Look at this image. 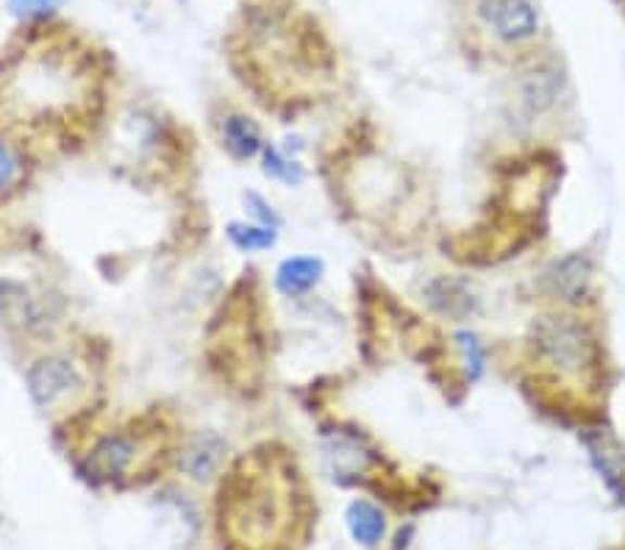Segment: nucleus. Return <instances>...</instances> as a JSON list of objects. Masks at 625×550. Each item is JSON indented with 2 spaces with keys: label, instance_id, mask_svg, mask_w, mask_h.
<instances>
[{
  "label": "nucleus",
  "instance_id": "1",
  "mask_svg": "<svg viewBox=\"0 0 625 550\" xmlns=\"http://www.w3.org/2000/svg\"><path fill=\"white\" fill-rule=\"evenodd\" d=\"M109 76L69 28L28 39L0 71V112L51 153L87 148L106 126Z\"/></svg>",
  "mask_w": 625,
  "mask_h": 550
},
{
  "label": "nucleus",
  "instance_id": "2",
  "mask_svg": "<svg viewBox=\"0 0 625 550\" xmlns=\"http://www.w3.org/2000/svg\"><path fill=\"white\" fill-rule=\"evenodd\" d=\"M311 523V495L295 450L265 439L228 464L215 498L222 550H295Z\"/></svg>",
  "mask_w": 625,
  "mask_h": 550
},
{
  "label": "nucleus",
  "instance_id": "3",
  "mask_svg": "<svg viewBox=\"0 0 625 550\" xmlns=\"http://www.w3.org/2000/svg\"><path fill=\"white\" fill-rule=\"evenodd\" d=\"M603 329L587 309L556 304L539 311L520 340V375L539 404L589 418L607 404L612 384Z\"/></svg>",
  "mask_w": 625,
  "mask_h": 550
},
{
  "label": "nucleus",
  "instance_id": "4",
  "mask_svg": "<svg viewBox=\"0 0 625 550\" xmlns=\"http://www.w3.org/2000/svg\"><path fill=\"white\" fill-rule=\"evenodd\" d=\"M181 431L173 411L151 406L109 429L92 431L76 453V470L92 487H139L181 462Z\"/></svg>",
  "mask_w": 625,
  "mask_h": 550
},
{
  "label": "nucleus",
  "instance_id": "5",
  "mask_svg": "<svg viewBox=\"0 0 625 550\" xmlns=\"http://www.w3.org/2000/svg\"><path fill=\"white\" fill-rule=\"evenodd\" d=\"M208 361L234 389L247 393L259 384L265 367V334H262V295L256 281H240L222 304L215 325L208 331Z\"/></svg>",
  "mask_w": 625,
  "mask_h": 550
},
{
  "label": "nucleus",
  "instance_id": "6",
  "mask_svg": "<svg viewBox=\"0 0 625 550\" xmlns=\"http://www.w3.org/2000/svg\"><path fill=\"white\" fill-rule=\"evenodd\" d=\"M28 395L44 418L56 425H76L95 406V367L81 350H48L26 373Z\"/></svg>",
  "mask_w": 625,
  "mask_h": 550
},
{
  "label": "nucleus",
  "instance_id": "7",
  "mask_svg": "<svg viewBox=\"0 0 625 550\" xmlns=\"http://www.w3.org/2000/svg\"><path fill=\"white\" fill-rule=\"evenodd\" d=\"M475 17L506 48H520L539 34V12L531 0H479Z\"/></svg>",
  "mask_w": 625,
  "mask_h": 550
},
{
  "label": "nucleus",
  "instance_id": "8",
  "mask_svg": "<svg viewBox=\"0 0 625 550\" xmlns=\"http://www.w3.org/2000/svg\"><path fill=\"white\" fill-rule=\"evenodd\" d=\"M215 133L222 151L234 162H251L265 153V133L251 114L240 108H226L215 117Z\"/></svg>",
  "mask_w": 625,
  "mask_h": 550
},
{
  "label": "nucleus",
  "instance_id": "9",
  "mask_svg": "<svg viewBox=\"0 0 625 550\" xmlns=\"http://www.w3.org/2000/svg\"><path fill=\"white\" fill-rule=\"evenodd\" d=\"M320 272H322L320 259H311V256H295V259H286L284 265L278 267L276 286L290 297L304 295V292H309L311 286L320 281Z\"/></svg>",
  "mask_w": 625,
  "mask_h": 550
},
{
  "label": "nucleus",
  "instance_id": "10",
  "mask_svg": "<svg viewBox=\"0 0 625 550\" xmlns=\"http://www.w3.org/2000/svg\"><path fill=\"white\" fill-rule=\"evenodd\" d=\"M347 528H350L356 542L373 548V545H379L381 539H384V514H381V509L373 507L370 500H356V503H350V509H347Z\"/></svg>",
  "mask_w": 625,
  "mask_h": 550
},
{
  "label": "nucleus",
  "instance_id": "11",
  "mask_svg": "<svg viewBox=\"0 0 625 550\" xmlns=\"http://www.w3.org/2000/svg\"><path fill=\"white\" fill-rule=\"evenodd\" d=\"M222 450L226 448H222V443L217 437H197L195 443L183 448L181 462L187 464V470H190L195 478H206V475L222 462Z\"/></svg>",
  "mask_w": 625,
  "mask_h": 550
},
{
  "label": "nucleus",
  "instance_id": "12",
  "mask_svg": "<svg viewBox=\"0 0 625 550\" xmlns=\"http://www.w3.org/2000/svg\"><path fill=\"white\" fill-rule=\"evenodd\" d=\"M228 236L240 251H267L276 245V228L270 226H247V222H231L228 226Z\"/></svg>",
  "mask_w": 625,
  "mask_h": 550
},
{
  "label": "nucleus",
  "instance_id": "13",
  "mask_svg": "<svg viewBox=\"0 0 625 550\" xmlns=\"http://www.w3.org/2000/svg\"><path fill=\"white\" fill-rule=\"evenodd\" d=\"M26 176V158L12 140L0 137V195L12 192Z\"/></svg>",
  "mask_w": 625,
  "mask_h": 550
},
{
  "label": "nucleus",
  "instance_id": "14",
  "mask_svg": "<svg viewBox=\"0 0 625 550\" xmlns=\"http://www.w3.org/2000/svg\"><path fill=\"white\" fill-rule=\"evenodd\" d=\"M64 0H9V9H12L17 17H39V14L53 12L56 7H62Z\"/></svg>",
  "mask_w": 625,
  "mask_h": 550
}]
</instances>
